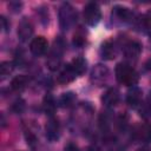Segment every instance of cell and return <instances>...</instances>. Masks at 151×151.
Segmentation results:
<instances>
[{
	"label": "cell",
	"instance_id": "obj_1",
	"mask_svg": "<svg viewBox=\"0 0 151 151\" xmlns=\"http://www.w3.org/2000/svg\"><path fill=\"white\" fill-rule=\"evenodd\" d=\"M114 73H116L117 81L119 84L125 85V86H129V87L136 86L137 83H138V80H139L138 72L131 65H129L126 63H119L116 66Z\"/></svg>",
	"mask_w": 151,
	"mask_h": 151
},
{
	"label": "cell",
	"instance_id": "obj_2",
	"mask_svg": "<svg viewBox=\"0 0 151 151\" xmlns=\"http://www.w3.org/2000/svg\"><path fill=\"white\" fill-rule=\"evenodd\" d=\"M77 21V12L74 7L67 2L63 4L59 8V26L63 31H68Z\"/></svg>",
	"mask_w": 151,
	"mask_h": 151
},
{
	"label": "cell",
	"instance_id": "obj_3",
	"mask_svg": "<svg viewBox=\"0 0 151 151\" xmlns=\"http://www.w3.org/2000/svg\"><path fill=\"white\" fill-rule=\"evenodd\" d=\"M64 41L61 39L55 40L54 46L50 51V54L46 60V65L51 71H57L61 66V59H63V53H64Z\"/></svg>",
	"mask_w": 151,
	"mask_h": 151
},
{
	"label": "cell",
	"instance_id": "obj_4",
	"mask_svg": "<svg viewBox=\"0 0 151 151\" xmlns=\"http://www.w3.org/2000/svg\"><path fill=\"white\" fill-rule=\"evenodd\" d=\"M84 21L90 26H96L101 19V11L97 2H88L84 7L83 12Z\"/></svg>",
	"mask_w": 151,
	"mask_h": 151
},
{
	"label": "cell",
	"instance_id": "obj_5",
	"mask_svg": "<svg viewBox=\"0 0 151 151\" xmlns=\"http://www.w3.org/2000/svg\"><path fill=\"white\" fill-rule=\"evenodd\" d=\"M109 76H110V71H109L107 66H105L104 64H97L96 66H93V68L91 71L90 79L93 85L103 86L104 84H106Z\"/></svg>",
	"mask_w": 151,
	"mask_h": 151
},
{
	"label": "cell",
	"instance_id": "obj_6",
	"mask_svg": "<svg viewBox=\"0 0 151 151\" xmlns=\"http://www.w3.org/2000/svg\"><path fill=\"white\" fill-rule=\"evenodd\" d=\"M45 133H46V138L50 142H57L60 138L61 130H60V124L57 118L50 117V119L47 120L45 125Z\"/></svg>",
	"mask_w": 151,
	"mask_h": 151
},
{
	"label": "cell",
	"instance_id": "obj_7",
	"mask_svg": "<svg viewBox=\"0 0 151 151\" xmlns=\"http://www.w3.org/2000/svg\"><path fill=\"white\" fill-rule=\"evenodd\" d=\"M33 24L31 22L29 19L27 18H22L18 25V38L20 41L22 42H26L28 41L32 35H33Z\"/></svg>",
	"mask_w": 151,
	"mask_h": 151
},
{
	"label": "cell",
	"instance_id": "obj_8",
	"mask_svg": "<svg viewBox=\"0 0 151 151\" xmlns=\"http://www.w3.org/2000/svg\"><path fill=\"white\" fill-rule=\"evenodd\" d=\"M47 47H48V42H47L46 38L42 35H38V37L33 38L29 42V51L35 57L44 55L47 52Z\"/></svg>",
	"mask_w": 151,
	"mask_h": 151
},
{
	"label": "cell",
	"instance_id": "obj_9",
	"mask_svg": "<svg viewBox=\"0 0 151 151\" xmlns=\"http://www.w3.org/2000/svg\"><path fill=\"white\" fill-rule=\"evenodd\" d=\"M112 14L120 22H124V24H132V22H134L137 20L134 12L131 11L130 8H127V7H124V6H116L113 8Z\"/></svg>",
	"mask_w": 151,
	"mask_h": 151
},
{
	"label": "cell",
	"instance_id": "obj_10",
	"mask_svg": "<svg viewBox=\"0 0 151 151\" xmlns=\"http://www.w3.org/2000/svg\"><path fill=\"white\" fill-rule=\"evenodd\" d=\"M123 52H124V55L126 59L136 60V59H138V57L142 53V45H140V42H138L136 40H130L124 45Z\"/></svg>",
	"mask_w": 151,
	"mask_h": 151
},
{
	"label": "cell",
	"instance_id": "obj_11",
	"mask_svg": "<svg viewBox=\"0 0 151 151\" xmlns=\"http://www.w3.org/2000/svg\"><path fill=\"white\" fill-rule=\"evenodd\" d=\"M117 52H118V47L116 45V42L113 40H106L101 44L100 46V50H99V53H100V57L105 60H112L116 58L117 55Z\"/></svg>",
	"mask_w": 151,
	"mask_h": 151
},
{
	"label": "cell",
	"instance_id": "obj_12",
	"mask_svg": "<svg viewBox=\"0 0 151 151\" xmlns=\"http://www.w3.org/2000/svg\"><path fill=\"white\" fill-rule=\"evenodd\" d=\"M120 99V94H119V91L114 87H110L107 88L103 96H101V103L106 106V107H113L118 104Z\"/></svg>",
	"mask_w": 151,
	"mask_h": 151
},
{
	"label": "cell",
	"instance_id": "obj_13",
	"mask_svg": "<svg viewBox=\"0 0 151 151\" xmlns=\"http://www.w3.org/2000/svg\"><path fill=\"white\" fill-rule=\"evenodd\" d=\"M142 98H143V92L137 85L130 87V90L126 93V103L131 107L140 106L142 105Z\"/></svg>",
	"mask_w": 151,
	"mask_h": 151
},
{
	"label": "cell",
	"instance_id": "obj_14",
	"mask_svg": "<svg viewBox=\"0 0 151 151\" xmlns=\"http://www.w3.org/2000/svg\"><path fill=\"white\" fill-rule=\"evenodd\" d=\"M78 76L74 73V71L71 68V66L67 64L60 72H59V74H58V78H57V80H58V83H60V84H68V83H71V81H73L76 78H77Z\"/></svg>",
	"mask_w": 151,
	"mask_h": 151
},
{
	"label": "cell",
	"instance_id": "obj_15",
	"mask_svg": "<svg viewBox=\"0 0 151 151\" xmlns=\"http://www.w3.org/2000/svg\"><path fill=\"white\" fill-rule=\"evenodd\" d=\"M68 65L71 66V68L74 71V73L78 77L81 76V74H84L85 71H86V68H87V61L83 57H76V58H73Z\"/></svg>",
	"mask_w": 151,
	"mask_h": 151
},
{
	"label": "cell",
	"instance_id": "obj_16",
	"mask_svg": "<svg viewBox=\"0 0 151 151\" xmlns=\"http://www.w3.org/2000/svg\"><path fill=\"white\" fill-rule=\"evenodd\" d=\"M42 107H44V111L46 112V114H48L50 117H53V114L57 110V101L52 94L45 96L44 101H42Z\"/></svg>",
	"mask_w": 151,
	"mask_h": 151
},
{
	"label": "cell",
	"instance_id": "obj_17",
	"mask_svg": "<svg viewBox=\"0 0 151 151\" xmlns=\"http://www.w3.org/2000/svg\"><path fill=\"white\" fill-rule=\"evenodd\" d=\"M28 85V78L24 74H20V76H17L12 79L11 81V87L13 91H17V92H20L22 90H25Z\"/></svg>",
	"mask_w": 151,
	"mask_h": 151
},
{
	"label": "cell",
	"instance_id": "obj_18",
	"mask_svg": "<svg viewBox=\"0 0 151 151\" xmlns=\"http://www.w3.org/2000/svg\"><path fill=\"white\" fill-rule=\"evenodd\" d=\"M76 101H77V96L73 92H65L59 98V104L63 107H71L76 104Z\"/></svg>",
	"mask_w": 151,
	"mask_h": 151
},
{
	"label": "cell",
	"instance_id": "obj_19",
	"mask_svg": "<svg viewBox=\"0 0 151 151\" xmlns=\"http://www.w3.org/2000/svg\"><path fill=\"white\" fill-rule=\"evenodd\" d=\"M13 66L14 64L11 61H2L0 64V76H1V80H4L5 78H7L12 71H13Z\"/></svg>",
	"mask_w": 151,
	"mask_h": 151
},
{
	"label": "cell",
	"instance_id": "obj_20",
	"mask_svg": "<svg viewBox=\"0 0 151 151\" xmlns=\"http://www.w3.org/2000/svg\"><path fill=\"white\" fill-rule=\"evenodd\" d=\"M143 27L149 37H151V9H149L143 17Z\"/></svg>",
	"mask_w": 151,
	"mask_h": 151
},
{
	"label": "cell",
	"instance_id": "obj_21",
	"mask_svg": "<svg viewBox=\"0 0 151 151\" xmlns=\"http://www.w3.org/2000/svg\"><path fill=\"white\" fill-rule=\"evenodd\" d=\"M37 9H38L37 13H38V17H39L41 24H42V25H47V24H48V18H50V17H48V8L41 6V7L37 8Z\"/></svg>",
	"mask_w": 151,
	"mask_h": 151
},
{
	"label": "cell",
	"instance_id": "obj_22",
	"mask_svg": "<svg viewBox=\"0 0 151 151\" xmlns=\"http://www.w3.org/2000/svg\"><path fill=\"white\" fill-rule=\"evenodd\" d=\"M139 137L145 142H151V126L145 125L139 131Z\"/></svg>",
	"mask_w": 151,
	"mask_h": 151
},
{
	"label": "cell",
	"instance_id": "obj_23",
	"mask_svg": "<svg viewBox=\"0 0 151 151\" xmlns=\"http://www.w3.org/2000/svg\"><path fill=\"white\" fill-rule=\"evenodd\" d=\"M86 41V37L81 31H77L73 35V44L77 46H83Z\"/></svg>",
	"mask_w": 151,
	"mask_h": 151
},
{
	"label": "cell",
	"instance_id": "obj_24",
	"mask_svg": "<svg viewBox=\"0 0 151 151\" xmlns=\"http://www.w3.org/2000/svg\"><path fill=\"white\" fill-rule=\"evenodd\" d=\"M25 137H26V140H27V144H29V146L32 147V149H34L35 147V145H37V138H35V136L31 132V131H26V133H25Z\"/></svg>",
	"mask_w": 151,
	"mask_h": 151
},
{
	"label": "cell",
	"instance_id": "obj_25",
	"mask_svg": "<svg viewBox=\"0 0 151 151\" xmlns=\"http://www.w3.org/2000/svg\"><path fill=\"white\" fill-rule=\"evenodd\" d=\"M21 7H22V4L19 2V1H12V2L8 4V8H9L13 13H18V12H20Z\"/></svg>",
	"mask_w": 151,
	"mask_h": 151
},
{
	"label": "cell",
	"instance_id": "obj_26",
	"mask_svg": "<svg viewBox=\"0 0 151 151\" xmlns=\"http://www.w3.org/2000/svg\"><path fill=\"white\" fill-rule=\"evenodd\" d=\"M24 107H25V103H24V100H21V99L15 100V101H14V104H13V106H12V109H13L17 113L21 112V111L24 110Z\"/></svg>",
	"mask_w": 151,
	"mask_h": 151
},
{
	"label": "cell",
	"instance_id": "obj_27",
	"mask_svg": "<svg viewBox=\"0 0 151 151\" xmlns=\"http://www.w3.org/2000/svg\"><path fill=\"white\" fill-rule=\"evenodd\" d=\"M0 25H1V29H2V32H7V31L9 29V26H11L9 21L6 19L5 15H1V17H0Z\"/></svg>",
	"mask_w": 151,
	"mask_h": 151
},
{
	"label": "cell",
	"instance_id": "obj_28",
	"mask_svg": "<svg viewBox=\"0 0 151 151\" xmlns=\"http://www.w3.org/2000/svg\"><path fill=\"white\" fill-rule=\"evenodd\" d=\"M64 151H80V149L74 143H67L64 147Z\"/></svg>",
	"mask_w": 151,
	"mask_h": 151
},
{
	"label": "cell",
	"instance_id": "obj_29",
	"mask_svg": "<svg viewBox=\"0 0 151 151\" xmlns=\"http://www.w3.org/2000/svg\"><path fill=\"white\" fill-rule=\"evenodd\" d=\"M146 105L151 109V91L149 92V94H147V100H146Z\"/></svg>",
	"mask_w": 151,
	"mask_h": 151
},
{
	"label": "cell",
	"instance_id": "obj_30",
	"mask_svg": "<svg viewBox=\"0 0 151 151\" xmlns=\"http://www.w3.org/2000/svg\"><path fill=\"white\" fill-rule=\"evenodd\" d=\"M136 151H150V149H149L147 146H145V145H144V146H139Z\"/></svg>",
	"mask_w": 151,
	"mask_h": 151
}]
</instances>
